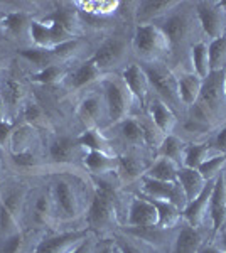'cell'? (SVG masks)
<instances>
[{
    "label": "cell",
    "mask_w": 226,
    "mask_h": 253,
    "mask_svg": "<svg viewBox=\"0 0 226 253\" xmlns=\"http://www.w3.org/2000/svg\"><path fill=\"white\" fill-rule=\"evenodd\" d=\"M54 213L56 211H54L52 198H49V196H41L38 199V203H36V219L41 223H47Z\"/></svg>",
    "instance_id": "obj_44"
},
{
    "label": "cell",
    "mask_w": 226,
    "mask_h": 253,
    "mask_svg": "<svg viewBox=\"0 0 226 253\" xmlns=\"http://www.w3.org/2000/svg\"><path fill=\"white\" fill-rule=\"evenodd\" d=\"M78 47H80V39H73V41H68V42H63V44H59V46L52 47L51 51L56 59H69L78 51Z\"/></svg>",
    "instance_id": "obj_46"
},
{
    "label": "cell",
    "mask_w": 226,
    "mask_h": 253,
    "mask_svg": "<svg viewBox=\"0 0 226 253\" xmlns=\"http://www.w3.org/2000/svg\"><path fill=\"white\" fill-rule=\"evenodd\" d=\"M159 27L164 31L171 44H179L191 32V20L186 14H172L164 19L162 24H159Z\"/></svg>",
    "instance_id": "obj_18"
},
{
    "label": "cell",
    "mask_w": 226,
    "mask_h": 253,
    "mask_svg": "<svg viewBox=\"0 0 226 253\" xmlns=\"http://www.w3.org/2000/svg\"><path fill=\"white\" fill-rule=\"evenodd\" d=\"M71 253H93V243H91V240L86 238L85 242L81 243L75 252H71Z\"/></svg>",
    "instance_id": "obj_54"
},
{
    "label": "cell",
    "mask_w": 226,
    "mask_h": 253,
    "mask_svg": "<svg viewBox=\"0 0 226 253\" xmlns=\"http://www.w3.org/2000/svg\"><path fill=\"white\" fill-rule=\"evenodd\" d=\"M178 170L179 166L176 162L169 161V159L159 157L154 162V166L147 170L145 177L155 179V181H164V182H178Z\"/></svg>",
    "instance_id": "obj_29"
},
{
    "label": "cell",
    "mask_w": 226,
    "mask_h": 253,
    "mask_svg": "<svg viewBox=\"0 0 226 253\" xmlns=\"http://www.w3.org/2000/svg\"><path fill=\"white\" fill-rule=\"evenodd\" d=\"M52 203H54V211L57 216L63 219H73L80 214L81 203L78 198V193L71 182L59 179L54 182L52 187Z\"/></svg>",
    "instance_id": "obj_8"
},
{
    "label": "cell",
    "mask_w": 226,
    "mask_h": 253,
    "mask_svg": "<svg viewBox=\"0 0 226 253\" xmlns=\"http://www.w3.org/2000/svg\"><path fill=\"white\" fill-rule=\"evenodd\" d=\"M149 112H150V120L154 122L155 126H157L164 135H171L174 132L178 118H176V113L162 100H159V98L152 100Z\"/></svg>",
    "instance_id": "obj_20"
},
{
    "label": "cell",
    "mask_w": 226,
    "mask_h": 253,
    "mask_svg": "<svg viewBox=\"0 0 226 253\" xmlns=\"http://www.w3.org/2000/svg\"><path fill=\"white\" fill-rule=\"evenodd\" d=\"M191 61L194 75H198L201 80L208 78L211 73V66H209V49L206 42H198L191 49Z\"/></svg>",
    "instance_id": "obj_31"
},
{
    "label": "cell",
    "mask_w": 226,
    "mask_h": 253,
    "mask_svg": "<svg viewBox=\"0 0 226 253\" xmlns=\"http://www.w3.org/2000/svg\"><path fill=\"white\" fill-rule=\"evenodd\" d=\"M24 95V86L22 83H19L17 80H7L5 84H3V93H2V98L3 101L10 105V107H17V105L22 101Z\"/></svg>",
    "instance_id": "obj_42"
},
{
    "label": "cell",
    "mask_w": 226,
    "mask_h": 253,
    "mask_svg": "<svg viewBox=\"0 0 226 253\" xmlns=\"http://www.w3.org/2000/svg\"><path fill=\"white\" fill-rule=\"evenodd\" d=\"M19 54L22 56L24 59H27L31 64H34L36 68L44 69V68H49L52 64H56V58L52 54L51 49H43V47H24L19 51Z\"/></svg>",
    "instance_id": "obj_32"
},
{
    "label": "cell",
    "mask_w": 226,
    "mask_h": 253,
    "mask_svg": "<svg viewBox=\"0 0 226 253\" xmlns=\"http://www.w3.org/2000/svg\"><path fill=\"white\" fill-rule=\"evenodd\" d=\"M118 5H120L118 2H75V7H80V9L91 15H96V17L113 14Z\"/></svg>",
    "instance_id": "obj_41"
},
{
    "label": "cell",
    "mask_w": 226,
    "mask_h": 253,
    "mask_svg": "<svg viewBox=\"0 0 226 253\" xmlns=\"http://www.w3.org/2000/svg\"><path fill=\"white\" fill-rule=\"evenodd\" d=\"M22 245H24V236L22 231H20V233H15L9 236V238H5L2 248H0V253H19L22 250Z\"/></svg>",
    "instance_id": "obj_49"
},
{
    "label": "cell",
    "mask_w": 226,
    "mask_h": 253,
    "mask_svg": "<svg viewBox=\"0 0 226 253\" xmlns=\"http://www.w3.org/2000/svg\"><path fill=\"white\" fill-rule=\"evenodd\" d=\"M43 20L44 22L61 24L64 29L69 31L73 36H76L78 38V31H80L81 20H80V15H78L75 3H61V5H57L56 10H52L51 14L46 15Z\"/></svg>",
    "instance_id": "obj_19"
},
{
    "label": "cell",
    "mask_w": 226,
    "mask_h": 253,
    "mask_svg": "<svg viewBox=\"0 0 226 253\" xmlns=\"http://www.w3.org/2000/svg\"><path fill=\"white\" fill-rule=\"evenodd\" d=\"M225 75L226 71H211L208 78L203 80L198 103L209 115H216L223 107L225 100Z\"/></svg>",
    "instance_id": "obj_6"
},
{
    "label": "cell",
    "mask_w": 226,
    "mask_h": 253,
    "mask_svg": "<svg viewBox=\"0 0 226 253\" xmlns=\"http://www.w3.org/2000/svg\"><path fill=\"white\" fill-rule=\"evenodd\" d=\"M34 138V126L24 124L14 128L10 137V145H12V154H20V152H29V145L32 144Z\"/></svg>",
    "instance_id": "obj_35"
},
{
    "label": "cell",
    "mask_w": 226,
    "mask_h": 253,
    "mask_svg": "<svg viewBox=\"0 0 226 253\" xmlns=\"http://www.w3.org/2000/svg\"><path fill=\"white\" fill-rule=\"evenodd\" d=\"M29 36L36 47L52 49L68 41L78 39L71 32L64 29L57 22H44V20H32L29 26Z\"/></svg>",
    "instance_id": "obj_5"
},
{
    "label": "cell",
    "mask_w": 226,
    "mask_h": 253,
    "mask_svg": "<svg viewBox=\"0 0 226 253\" xmlns=\"http://www.w3.org/2000/svg\"><path fill=\"white\" fill-rule=\"evenodd\" d=\"M178 5V2H138L137 3V10H135V15H137L138 26H143V24H152V20L162 17L169 12L172 7Z\"/></svg>",
    "instance_id": "obj_25"
},
{
    "label": "cell",
    "mask_w": 226,
    "mask_h": 253,
    "mask_svg": "<svg viewBox=\"0 0 226 253\" xmlns=\"http://www.w3.org/2000/svg\"><path fill=\"white\" fill-rule=\"evenodd\" d=\"M31 15L24 10H15L5 14L0 19V29L5 32L10 38H20L26 32H29V26H31Z\"/></svg>",
    "instance_id": "obj_21"
},
{
    "label": "cell",
    "mask_w": 226,
    "mask_h": 253,
    "mask_svg": "<svg viewBox=\"0 0 226 253\" xmlns=\"http://www.w3.org/2000/svg\"><path fill=\"white\" fill-rule=\"evenodd\" d=\"M78 152V144L69 137H57L49 145V157L56 164H68L73 162Z\"/></svg>",
    "instance_id": "obj_26"
},
{
    "label": "cell",
    "mask_w": 226,
    "mask_h": 253,
    "mask_svg": "<svg viewBox=\"0 0 226 253\" xmlns=\"http://www.w3.org/2000/svg\"><path fill=\"white\" fill-rule=\"evenodd\" d=\"M142 130H143V138H145V145H152V147H159L164 140V133L155 126L154 122H140Z\"/></svg>",
    "instance_id": "obj_45"
},
{
    "label": "cell",
    "mask_w": 226,
    "mask_h": 253,
    "mask_svg": "<svg viewBox=\"0 0 226 253\" xmlns=\"http://www.w3.org/2000/svg\"><path fill=\"white\" fill-rule=\"evenodd\" d=\"M171 41L155 24H143L135 27L134 49L138 58L145 63H160V59L171 51Z\"/></svg>",
    "instance_id": "obj_1"
},
{
    "label": "cell",
    "mask_w": 226,
    "mask_h": 253,
    "mask_svg": "<svg viewBox=\"0 0 226 253\" xmlns=\"http://www.w3.org/2000/svg\"><path fill=\"white\" fill-rule=\"evenodd\" d=\"M215 145H216V149L220 154H226V125L220 130V132H218Z\"/></svg>",
    "instance_id": "obj_52"
},
{
    "label": "cell",
    "mask_w": 226,
    "mask_h": 253,
    "mask_svg": "<svg viewBox=\"0 0 226 253\" xmlns=\"http://www.w3.org/2000/svg\"><path fill=\"white\" fill-rule=\"evenodd\" d=\"M117 247L120 248L122 253H142L137 247H135V245H132L130 242H127V240H123V238H118Z\"/></svg>",
    "instance_id": "obj_53"
},
{
    "label": "cell",
    "mask_w": 226,
    "mask_h": 253,
    "mask_svg": "<svg viewBox=\"0 0 226 253\" xmlns=\"http://www.w3.org/2000/svg\"><path fill=\"white\" fill-rule=\"evenodd\" d=\"M147 78H149L150 88H154L159 95V100L169 107L172 112L181 107V98L178 93V76L162 63H145L143 64Z\"/></svg>",
    "instance_id": "obj_3"
},
{
    "label": "cell",
    "mask_w": 226,
    "mask_h": 253,
    "mask_svg": "<svg viewBox=\"0 0 226 253\" xmlns=\"http://www.w3.org/2000/svg\"><path fill=\"white\" fill-rule=\"evenodd\" d=\"M12 132H14V125L10 122H0V145H5L7 142H10Z\"/></svg>",
    "instance_id": "obj_51"
},
{
    "label": "cell",
    "mask_w": 226,
    "mask_h": 253,
    "mask_svg": "<svg viewBox=\"0 0 226 253\" xmlns=\"http://www.w3.org/2000/svg\"><path fill=\"white\" fill-rule=\"evenodd\" d=\"M122 80L127 84L129 91L132 93V96L137 98L142 105H145L150 91V83L145 71H143V68L138 66V64H129V66L123 69Z\"/></svg>",
    "instance_id": "obj_15"
},
{
    "label": "cell",
    "mask_w": 226,
    "mask_h": 253,
    "mask_svg": "<svg viewBox=\"0 0 226 253\" xmlns=\"http://www.w3.org/2000/svg\"><path fill=\"white\" fill-rule=\"evenodd\" d=\"M5 120V103L0 100V122Z\"/></svg>",
    "instance_id": "obj_56"
},
{
    "label": "cell",
    "mask_w": 226,
    "mask_h": 253,
    "mask_svg": "<svg viewBox=\"0 0 226 253\" xmlns=\"http://www.w3.org/2000/svg\"><path fill=\"white\" fill-rule=\"evenodd\" d=\"M209 214L213 221V231L218 233L226 223V175L221 172L215 179L211 201H209Z\"/></svg>",
    "instance_id": "obj_14"
},
{
    "label": "cell",
    "mask_w": 226,
    "mask_h": 253,
    "mask_svg": "<svg viewBox=\"0 0 226 253\" xmlns=\"http://www.w3.org/2000/svg\"><path fill=\"white\" fill-rule=\"evenodd\" d=\"M103 108L106 110L103 98L98 95H90L80 101L76 113L81 124H85L88 128H96V125L100 124L101 117H103Z\"/></svg>",
    "instance_id": "obj_16"
},
{
    "label": "cell",
    "mask_w": 226,
    "mask_h": 253,
    "mask_svg": "<svg viewBox=\"0 0 226 253\" xmlns=\"http://www.w3.org/2000/svg\"><path fill=\"white\" fill-rule=\"evenodd\" d=\"M127 52H129L127 41L120 38V36H115V38L106 39L103 44H100V47L94 51L91 61L103 73L122 64L123 59L127 58Z\"/></svg>",
    "instance_id": "obj_7"
},
{
    "label": "cell",
    "mask_w": 226,
    "mask_h": 253,
    "mask_svg": "<svg viewBox=\"0 0 226 253\" xmlns=\"http://www.w3.org/2000/svg\"><path fill=\"white\" fill-rule=\"evenodd\" d=\"M142 191H143V194H145V198L172 203V205L178 206L181 211H182L187 205L186 196H184L182 189H181V186L178 182L155 181V179H150V177H145V175H143Z\"/></svg>",
    "instance_id": "obj_9"
},
{
    "label": "cell",
    "mask_w": 226,
    "mask_h": 253,
    "mask_svg": "<svg viewBox=\"0 0 226 253\" xmlns=\"http://www.w3.org/2000/svg\"><path fill=\"white\" fill-rule=\"evenodd\" d=\"M78 144L81 147H86L88 150H98V152H106L112 154V145L106 138L101 135V132L98 128H88L81 133V137L78 138Z\"/></svg>",
    "instance_id": "obj_33"
},
{
    "label": "cell",
    "mask_w": 226,
    "mask_h": 253,
    "mask_svg": "<svg viewBox=\"0 0 226 253\" xmlns=\"http://www.w3.org/2000/svg\"><path fill=\"white\" fill-rule=\"evenodd\" d=\"M112 253H122V252H120V248H118L117 245H115V247L112 248Z\"/></svg>",
    "instance_id": "obj_59"
},
{
    "label": "cell",
    "mask_w": 226,
    "mask_h": 253,
    "mask_svg": "<svg viewBox=\"0 0 226 253\" xmlns=\"http://www.w3.org/2000/svg\"><path fill=\"white\" fill-rule=\"evenodd\" d=\"M12 159H14V164L22 167V169H29V167L36 166V157L32 152H20V154H12Z\"/></svg>",
    "instance_id": "obj_50"
},
{
    "label": "cell",
    "mask_w": 226,
    "mask_h": 253,
    "mask_svg": "<svg viewBox=\"0 0 226 253\" xmlns=\"http://www.w3.org/2000/svg\"><path fill=\"white\" fill-rule=\"evenodd\" d=\"M201 86H203V80L194 73H186V75L178 78V93L181 98V103L184 105H192L199 100Z\"/></svg>",
    "instance_id": "obj_23"
},
{
    "label": "cell",
    "mask_w": 226,
    "mask_h": 253,
    "mask_svg": "<svg viewBox=\"0 0 226 253\" xmlns=\"http://www.w3.org/2000/svg\"><path fill=\"white\" fill-rule=\"evenodd\" d=\"M226 166V154H216V156H211L208 161H204L199 167V172L206 181H211V179H216L218 175L223 172Z\"/></svg>",
    "instance_id": "obj_40"
},
{
    "label": "cell",
    "mask_w": 226,
    "mask_h": 253,
    "mask_svg": "<svg viewBox=\"0 0 226 253\" xmlns=\"http://www.w3.org/2000/svg\"><path fill=\"white\" fill-rule=\"evenodd\" d=\"M83 161L85 166L88 167V170L93 174H106L118 170V157H115L113 154L88 150V154L85 156Z\"/></svg>",
    "instance_id": "obj_24"
},
{
    "label": "cell",
    "mask_w": 226,
    "mask_h": 253,
    "mask_svg": "<svg viewBox=\"0 0 226 253\" xmlns=\"http://www.w3.org/2000/svg\"><path fill=\"white\" fill-rule=\"evenodd\" d=\"M225 98H226V75H225Z\"/></svg>",
    "instance_id": "obj_60"
},
{
    "label": "cell",
    "mask_w": 226,
    "mask_h": 253,
    "mask_svg": "<svg viewBox=\"0 0 226 253\" xmlns=\"http://www.w3.org/2000/svg\"><path fill=\"white\" fill-rule=\"evenodd\" d=\"M88 235L90 230H75L56 236H49V238L39 242L34 253H71L88 238Z\"/></svg>",
    "instance_id": "obj_11"
},
{
    "label": "cell",
    "mask_w": 226,
    "mask_h": 253,
    "mask_svg": "<svg viewBox=\"0 0 226 253\" xmlns=\"http://www.w3.org/2000/svg\"><path fill=\"white\" fill-rule=\"evenodd\" d=\"M186 147H187L186 142L181 140L179 137H176L171 133V135L164 137L162 144L157 147V152H159V157L169 159V161L176 162V164L181 167L184 162V152H186Z\"/></svg>",
    "instance_id": "obj_28"
},
{
    "label": "cell",
    "mask_w": 226,
    "mask_h": 253,
    "mask_svg": "<svg viewBox=\"0 0 226 253\" xmlns=\"http://www.w3.org/2000/svg\"><path fill=\"white\" fill-rule=\"evenodd\" d=\"M199 24L208 38L215 41L223 38L226 31V12L221 9L218 2H199L196 5Z\"/></svg>",
    "instance_id": "obj_10"
},
{
    "label": "cell",
    "mask_w": 226,
    "mask_h": 253,
    "mask_svg": "<svg viewBox=\"0 0 226 253\" xmlns=\"http://www.w3.org/2000/svg\"><path fill=\"white\" fill-rule=\"evenodd\" d=\"M22 117L26 120L27 125L34 126V125H39L43 122V110L38 103H27L26 107L22 108Z\"/></svg>",
    "instance_id": "obj_47"
},
{
    "label": "cell",
    "mask_w": 226,
    "mask_h": 253,
    "mask_svg": "<svg viewBox=\"0 0 226 253\" xmlns=\"http://www.w3.org/2000/svg\"><path fill=\"white\" fill-rule=\"evenodd\" d=\"M143 170H145L143 162L137 156L125 154V156L118 157V172L123 177V181H134V179L140 177Z\"/></svg>",
    "instance_id": "obj_34"
},
{
    "label": "cell",
    "mask_w": 226,
    "mask_h": 253,
    "mask_svg": "<svg viewBox=\"0 0 226 253\" xmlns=\"http://www.w3.org/2000/svg\"><path fill=\"white\" fill-rule=\"evenodd\" d=\"M211 71H226V36L208 44Z\"/></svg>",
    "instance_id": "obj_37"
},
{
    "label": "cell",
    "mask_w": 226,
    "mask_h": 253,
    "mask_svg": "<svg viewBox=\"0 0 226 253\" xmlns=\"http://www.w3.org/2000/svg\"><path fill=\"white\" fill-rule=\"evenodd\" d=\"M88 224L90 231L105 233L112 230L117 223V206H115V191L108 182H100L94 193L91 205L88 208Z\"/></svg>",
    "instance_id": "obj_2"
},
{
    "label": "cell",
    "mask_w": 226,
    "mask_h": 253,
    "mask_svg": "<svg viewBox=\"0 0 226 253\" xmlns=\"http://www.w3.org/2000/svg\"><path fill=\"white\" fill-rule=\"evenodd\" d=\"M150 201H152V205L155 206V210H157V218H159L157 228L167 230V228H172L179 223L182 211H181L178 206L167 201H157V199H150Z\"/></svg>",
    "instance_id": "obj_30"
},
{
    "label": "cell",
    "mask_w": 226,
    "mask_h": 253,
    "mask_svg": "<svg viewBox=\"0 0 226 253\" xmlns=\"http://www.w3.org/2000/svg\"><path fill=\"white\" fill-rule=\"evenodd\" d=\"M213 186H215V179L208 181L198 198L192 199L191 203H187L186 208L182 210L184 219H186V223L191 224L192 228H199L201 224H203L204 218H206V214L209 213V201H211Z\"/></svg>",
    "instance_id": "obj_13"
},
{
    "label": "cell",
    "mask_w": 226,
    "mask_h": 253,
    "mask_svg": "<svg viewBox=\"0 0 226 253\" xmlns=\"http://www.w3.org/2000/svg\"><path fill=\"white\" fill-rule=\"evenodd\" d=\"M198 253H226L223 248L216 247V245H208V247H201Z\"/></svg>",
    "instance_id": "obj_55"
},
{
    "label": "cell",
    "mask_w": 226,
    "mask_h": 253,
    "mask_svg": "<svg viewBox=\"0 0 226 253\" xmlns=\"http://www.w3.org/2000/svg\"><path fill=\"white\" fill-rule=\"evenodd\" d=\"M209 157H211V149L208 144H191L186 147L182 166L191 167V169H199L201 164L208 161Z\"/></svg>",
    "instance_id": "obj_36"
},
{
    "label": "cell",
    "mask_w": 226,
    "mask_h": 253,
    "mask_svg": "<svg viewBox=\"0 0 226 253\" xmlns=\"http://www.w3.org/2000/svg\"><path fill=\"white\" fill-rule=\"evenodd\" d=\"M105 103L108 118L112 124H122L132 110V93L122 78H106L103 80Z\"/></svg>",
    "instance_id": "obj_4"
},
{
    "label": "cell",
    "mask_w": 226,
    "mask_h": 253,
    "mask_svg": "<svg viewBox=\"0 0 226 253\" xmlns=\"http://www.w3.org/2000/svg\"><path fill=\"white\" fill-rule=\"evenodd\" d=\"M206 179L201 175L198 169H191V167L181 166L178 170V184L182 189L184 196H186V201L191 203L192 199H196L199 196L201 191L206 186Z\"/></svg>",
    "instance_id": "obj_17"
},
{
    "label": "cell",
    "mask_w": 226,
    "mask_h": 253,
    "mask_svg": "<svg viewBox=\"0 0 226 253\" xmlns=\"http://www.w3.org/2000/svg\"><path fill=\"white\" fill-rule=\"evenodd\" d=\"M20 233L19 228V216L14 214L12 211L0 201V235L3 238H9V236Z\"/></svg>",
    "instance_id": "obj_39"
},
{
    "label": "cell",
    "mask_w": 226,
    "mask_h": 253,
    "mask_svg": "<svg viewBox=\"0 0 226 253\" xmlns=\"http://www.w3.org/2000/svg\"><path fill=\"white\" fill-rule=\"evenodd\" d=\"M157 210L152 205V201L145 196L135 198L130 203L129 208V224L140 230H149V228L157 226Z\"/></svg>",
    "instance_id": "obj_12"
},
{
    "label": "cell",
    "mask_w": 226,
    "mask_h": 253,
    "mask_svg": "<svg viewBox=\"0 0 226 253\" xmlns=\"http://www.w3.org/2000/svg\"><path fill=\"white\" fill-rule=\"evenodd\" d=\"M120 132L125 142L132 145H145V138H143V130L138 120L135 118H125L120 124Z\"/></svg>",
    "instance_id": "obj_38"
},
{
    "label": "cell",
    "mask_w": 226,
    "mask_h": 253,
    "mask_svg": "<svg viewBox=\"0 0 226 253\" xmlns=\"http://www.w3.org/2000/svg\"><path fill=\"white\" fill-rule=\"evenodd\" d=\"M201 245H203V235L199 233L198 228L184 223L176 238L174 253H198Z\"/></svg>",
    "instance_id": "obj_22"
},
{
    "label": "cell",
    "mask_w": 226,
    "mask_h": 253,
    "mask_svg": "<svg viewBox=\"0 0 226 253\" xmlns=\"http://www.w3.org/2000/svg\"><path fill=\"white\" fill-rule=\"evenodd\" d=\"M112 245H108V247H105V248H101L100 252H94V253H112Z\"/></svg>",
    "instance_id": "obj_57"
},
{
    "label": "cell",
    "mask_w": 226,
    "mask_h": 253,
    "mask_svg": "<svg viewBox=\"0 0 226 253\" xmlns=\"http://www.w3.org/2000/svg\"><path fill=\"white\" fill-rule=\"evenodd\" d=\"M0 75H2V59H0Z\"/></svg>",
    "instance_id": "obj_61"
},
{
    "label": "cell",
    "mask_w": 226,
    "mask_h": 253,
    "mask_svg": "<svg viewBox=\"0 0 226 253\" xmlns=\"http://www.w3.org/2000/svg\"><path fill=\"white\" fill-rule=\"evenodd\" d=\"M221 236H223V250L226 252V230H223V235Z\"/></svg>",
    "instance_id": "obj_58"
},
{
    "label": "cell",
    "mask_w": 226,
    "mask_h": 253,
    "mask_svg": "<svg viewBox=\"0 0 226 253\" xmlns=\"http://www.w3.org/2000/svg\"><path fill=\"white\" fill-rule=\"evenodd\" d=\"M63 76H64L63 68H59L57 64H52V66L44 68L36 73V75H32V81L39 84H54L59 83L63 80Z\"/></svg>",
    "instance_id": "obj_43"
},
{
    "label": "cell",
    "mask_w": 226,
    "mask_h": 253,
    "mask_svg": "<svg viewBox=\"0 0 226 253\" xmlns=\"http://www.w3.org/2000/svg\"><path fill=\"white\" fill-rule=\"evenodd\" d=\"M22 201H24V193H20V191H10V193L2 199L3 205L17 216L20 214V210H22Z\"/></svg>",
    "instance_id": "obj_48"
},
{
    "label": "cell",
    "mask_w": 226,
    "mask_h": 253,
    "mask_svg": "<svg viewBox=\"0 0 226 253\" xmlns=\"http://www.w3.org/2000/svg\"><path fill=\"white\" fill-rule=\"evenodd\" d=\"M101 78V71L96 68V64L91 59L85 61L83 64H80L75 71L69 75V86L73 89H81L90 86L96 80Z\"/></svg>",
    "instance_id": "obj_27"
}]
</instances>
